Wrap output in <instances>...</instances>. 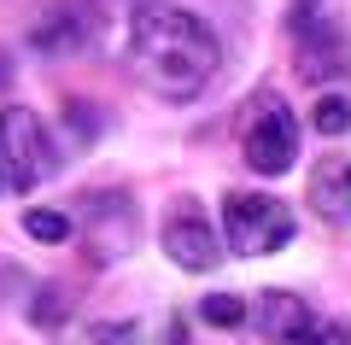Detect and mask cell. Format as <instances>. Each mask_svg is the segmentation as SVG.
Returning <instances> with one entry per match:
<instances>
[{"label":"cell","instance_id":"6da1fadb","mask_svg":"<svg viewBox=\"0 0 351 345\" xmlns=\"http://www.w3.org/2000/svg\"><path fill=\"white\" fill-rule=\"evenodd\" d=\"M129 64H135V76L158 99L188 106V99H199L217 82L223 41H217V29L199 12L176 6V0H147L129 18Z\"/></svg>","mask_w":351,"mask_h":345},{"label":"cell","instance_id":"7a4b0ae2","mask_svg":"<svg viewBox=\"0 0 351 345\" xmlns=\"http://www.w3.org/2000/svg\"><path fill=\"white\" fill-rule=\"evenodd\" d=\"M76 240H82V258L88 263H123L129 252L141 246V211L123 187H94V193L76 199Z\"/></svg>","mask_w":351,"mask_h":345},{"label":"cell","instance_id":"3957f363","mask_svg":"<svg viewBox=\"0 0 351 345\" xmlns=\"http://www.w3.org/2000/svg\"><path fill=\"white\" fill-rule=\"evenodd\" d=\"M293 205L276 193H252V187H228L223 193V246L234 258H269L293 240Z\"/></svg>","mask_w":351,"mask_h":345},{"label":"cell","instance_id":"277c9868","mask_svg":"<svg viewBox=\"0 0 351 345\" xmlns=\"http://www.w3.org/2000/svg\"><path fill=\"white\" fill-rule=\"evenodd\" d=\"M240 147H246V164L258 176H287L293 164H299V117H293V106L276 94V88H263V94H252L246 117H240Z\"/></svg>","mask_w":351,"mask_h":345},{"label":"cell","instance_id":"5b68a950","mask_svg":"<svg viewBox=\"0 0 351 345\" xmlns=\"http://www.w3.org/2000/svg\"><path fill=\"white\" fill-rule=\"evenodd\" d=\"M252 322H258L263 345H351V322L316 316L287 287H269V293L252 298Z\"/></svg>","mask_w":351,"mask_h":345},{"label":"cell","instance_id":"8992f818","mask_svg":"<svg viewBox=\"0 0 351 345\" xmlns=\"http://www.w3.org/2000/svg\"><path fill=\"white\" fill-rule=\"evenodd\" d=\"M0 164H6V187H18V193H36L53 176V164H59V147H53L47 123L29 106L0 111Z\"/></svg>","mask_w":351,"mask_h":345},{"label":"cell","instance_id":"52a82bcc","mask_svg":"<svg viewBox=\"0 0 351 345\" xmlns=\"http://www.w3.org/2000/svg\"><path fill=\"white\" fill-rule=\"evenodd\" d=\"M94 29H100L94 0H47L36 12V24H29V47L47 53V59H71V53H82L94 41Z\"/></svg>","mask_w":351,"mask_h":345},{"label":"cell","instance_id":"ba28073f","mask_svg":"<svg viewBox=\"0 0 351 345\" xmlns=\"http://www.w3.org/2000/svg\"><path fill=\"white\" fill-rule=\"evenodd\" d=\"M164 252H170L176 270H188V275H211L217 263H223V240H217V228L193 205H182L164 222Z\"/></svg>","mask_w":351,"mask_h":345},{"label":"cell","instance_id":"9c48e42d","mask_svg":"<svg viewBox=\"0 0 351 345\" xmlns=\"http://www.w3.org/2000/svg\"><path fill=\"white\" fill-rule=\"evenodd\" d=\"M304 199L311 211L334 228V235H351V164L346 158H322L304 182Z\"/></svg>","mask_w":351,"mask_h":345},{"label":"cell","instance_id":"30bf717a","mask_svg":"<svg viewBox=\"0 0 351 345\" xmlns=\"http://www.w3.org/2000/svg\"><path fill=\"white\" fill-rule=\"evenodd\" d=\"M293 41H299V71L311 76V82H328V76L351 59V41L339 36V24H328V18L316 29H304V36H293Z\"/></svg>","mask_w":351,"mask_h":345},{"label":"cell","instance_id":"8fae6325","mask_svg":"<svg viewBox=\"0 0 351 345\" xmlns=\"http://www.w3.org/2000/svg\"><path fill=\"white\" fill-rule=\"evenodd\" d=\"M193 310H199L205 328H240V322L252 316V305H246V298H234V293H205Z\"/></svg>","mask_w":351,"mask_h":345},{"label":"cell","instance_id":"7c38bea8","mask_svg":"<svg viewBox=\"0 0 351 345\" xmlns=\"http://www.w3.org/2000/svg\"><path fill=\"white\" fill-rule=\"evenodd\" d=\"M24 228H29V240H41V246H64V240L76 235V217H64V211H47V205H36L24 217Z\"/></svg>","mask_w":351,"mask_h":345},{"label":"cell","instance_id":"4fadbf2b","mask_svg":"<svg viewBox=\"0 0 351 345\" xmlns=\"http://www.w3.org/2000/svg\"><path fill=\"white\" fill-rule=\"evenodd\" d=\"M29 322H36V328H64V322H71V287H41Z\"/></svg>","mask_w":351,"mask_h":345},{"label":"cell","instance_id":"5bb4252c","mask_svg":"<svg viewBox=\"0 0 351 345\" xmlns=\"http://www.w3.org/2000/svg\"><path fill=\"white\" fill-rule=\"evenodd\" d=\"M311 123L322 129V135H346L351 129V94H322L311 106Z\"/></svg>","mask_w":351,"mask_h":345},{"label":"cell","instance_id":"9a60e30c","mask_svg":"<svg viewBox=\"0 0 351 345\" xmlns=\"http://www.w3.org/2000/svg\"><path fill=\"white\" fill-rule=\"evenodd\" d=\"M64 117L76 123V141H82V147L100 135V106H88V99H64Z\"/></svg>","mask_w":351,"mask_h":345},{"label":"cell","instance_id":"2e32d148","mask_svg":"<svg viewBox=\"0 0 351 345\" xmlns=\"http://www.w3.org/2000/svg\"><path fill=\"white\" fill-rule=\"evenodd\" d=\"M322 24V0H293L287 6V29L293 36H304V29H316Z\"/></svg>","mask_w":351,"mask_h":345},{"label":"cell","instance_id":"e0dca14e","mask_svg":"<svg viewBox=\"0 0 351 345\" xmlns=\"http://www.w3.org/2000/svg\"><path fill=\"white\" fill-rule=\"evenodd\" d=\"M94 345H135V322H106V328H94Z\"/></svg>","mask_w":351,"mask_h":345},{"label":"cell","instance_id":"ac0fdd59","mask_svg":"<svg viewBox=\"0 0 351 345\" xmlns=\"http://www.w3.org/2000/svg\"><path fill=\"white\" fill-rule=\"evenodd\" d=\"M12 82V59H6V53H0V88Z\"/></svg>","mask_w":351,"mask_h":345},{"label":"cell","instance_id":"d6986e66","mask_svg":"<svg viewBox=\"0 0 351 345\" xmlns=\"http://www.w3.org/2000/svg\"><path fill=\"white\" fill-rule=\"evenodd\" d=\"M0 193H6V164H0Z\"/></svg>","mask_w":351,"mask_h":345},{"label":"cell","instance_id":"ffe728a7","mask_svg":"<svg viewBox=\"0 0 351 345\" xmlns=\"http://www.w3.org/2000/svg\"><path fill=\"white\" fill-rule=\"evenodd\" d=\"M135 6H147V0H135Z\"/></svg>","mask_w":351,"mask_h":345}]
</instances>
